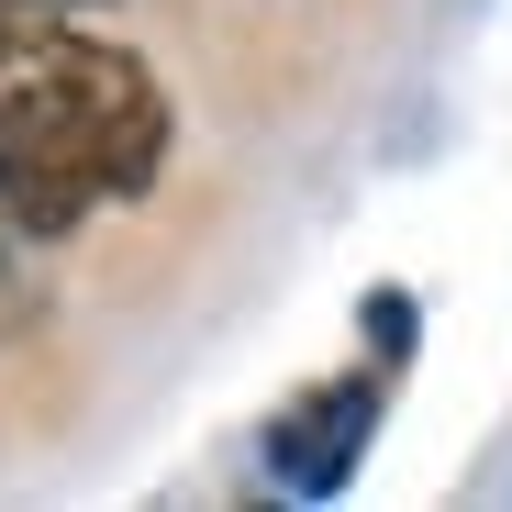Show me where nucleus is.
<instances>
[{
  "label": "nucleus",
  "mask_w": 512,
  "mask_h": 512,
  "mask_svg": "<svg viewBox=\"0 0 512 512\" xmlns=\"http://www.w3.org/2000/svg\"><path fill=\"white\" fill-rule=\"evenodd\" d=\"M167 167V90L156 67L90 23L0 0V212L34 245L123 212Z\"/></svg>",
  "instance_id": "1"
},
{
  "label": "nucleus",
  "mask_w": 512,
  "mask_h": 512,
  "mask_svg": "<svg viewBox=\"0 0 512 512\" xmlns=\"http://www.w3.org/2000/svg\"><path fill=\"white\" fill-rule=\"evenodd\" d=\"M390 379L401 368H346V379H323V390H301L279 423H268V479L279 490H301V501H334L357 479V457H368V435H379V412H390Z\"/></svg>",
  "instance_id": "2"
},
{
  "label": "nucleus",
  "mask_w": 512,
  "mask_h": 512,
  "mask_svg": "<svg viewBox=\"0 0 512 512\" xmlns=\"http://www.w3.org/2000/svg\"><path fill=\"white\" fill-rule=\"evenodd\" d=\"M23 245H34V234L0 212V346H12V334L34 323V268H23Z\"/></svg>",
  "instance_id": "3"
}]
</instances>
